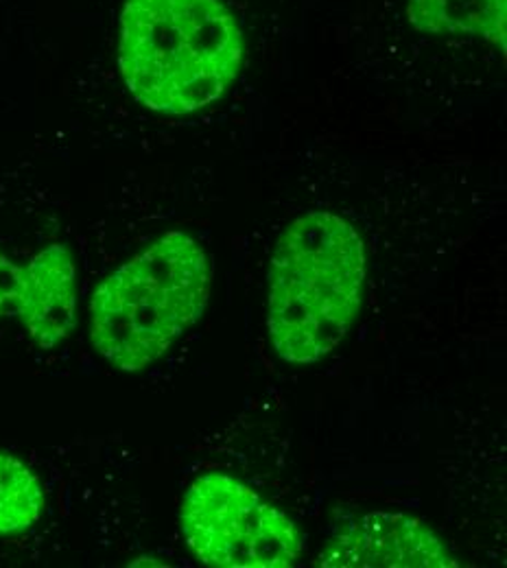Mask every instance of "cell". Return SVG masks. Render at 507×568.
Returning <instances> with one entry per match:
<instances>
[{"label":"cell","mask_w":507,"mask_h":568,"mask_svg":"<svg viewBox=\"0 0 507 568\" xmlns=\"http://www.w3.org/2000/svg\"><path fill=\"white\" fill-rule=\"evenodd\" d=\"M211 286V261L200 241L166 232L94 291V351L123 372L145 369L202 320Z\"/></svg>","instance_id":"obj_3"},{"label":"cell","mask_w":507,"mask_h":568,"mask_svg":"<svg viewBox=\"0 0 507 568\" xmlns=\"http://www.w3.org/2000/svg\"><path fill=\"white\" fill-rule=\"evenodd\" d=\"M245 44L223 0H125L119 71L146 110L184 116L219 101L243 67Z\"/></svg>","instance_id":"obj_1"},{"label":"cell","mask_w":507,"mask_h":568,"mask_svg":"<svg viewBox=\"0 0 507 568\" xmlns=\"http://www.w3.org/2000/svg\"><path fill=\"white\" fill-rule=\"evenodd\" d=\"M365 276V245L353 223L328 211L295 216L267 274V331L276 355L295 365L331 355L362 311Z\"/></svg>","instance_id":"obj_2"},{"label":"cell","mask_w":507,"mask_h":568,"mask_svg":"<svg viewBox=\"0 0 507 568\" xmlns=\"http://www.w3.org/2000/svg\"><path fill=\"white\" fill-rule=\"evenodd\" d=\"M320 567L457 568L459 562L423 520L378 509L335 525Z\"/></svg>","instance_id":"obj_5"},{"label":"cell","mask_w":507,"mask_h":568,"mask_svg":"<svg viewBox=\"0 0 507 568\" xmlns=\"http://www.w3.org/2000/svg\"><path fill=\"white\" fill-rule=\"evenodd\" d=\"M180 525L206 567L290 568L302 556V534L290 516L230 475L195 479L182 500Z\"/></svg>","instance_id":"obj_4"},{"label":"cell","mask_w":507,"mask_h":568,"mask_svg":"<svg viewBox=\"0 0 507 568\" xmlns=\"http://www.w3.org/2000/svg\"><path fill=\"white\" fill-rule=\"evenodd\" d=\"M24 291V267L0 252V317H16Z\"/></svg>","instance_id":"obj_9"},{"label":"cell","mask_w":507,"mask_h":568,"mask_svg":"<svg viewBox=\"0 0 507 568\" xmlns=\"http://www.w3.org/2000/svg\"><path fill=\"white\" fill-rule=\"evenodd\" d=\"M16 317L42 351L69 339L77 326V270L67 245L53 243L24 265V291Z\"/></svg>","instance_id":"obj_6"},{"label":"cell","mask_w":507,"mask_h":568,"mask_svg":"<svg viewBox=\"0 0 507 568\" xmlns=\"http://www.w3.org/2000/svg\"><path fill=\"white\" fill-rule=\"evenodd\" d=\"M409 24L429 36H473L506 53L507 0H407Z\"/></svg>","instance_id":"obj_7"},{"label":"cell","mask_w":507,"mask_h":568,"mask_svg":"<svg viewBox=\"0 0 507 568\" xmlns=\"http://www.w3.org/2000/svg\"><path fill=\"white\" fill-rule=\"evenodd\" d=\"M47 497L36 473L0 450V536H16L40 523Z\"/></svg>","instance_id":"obj_8"}]
</instances>
